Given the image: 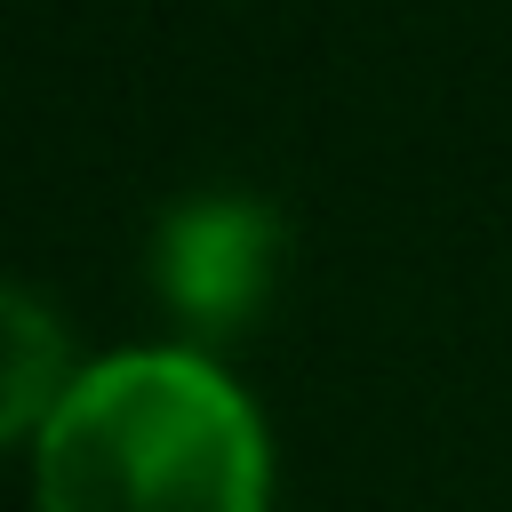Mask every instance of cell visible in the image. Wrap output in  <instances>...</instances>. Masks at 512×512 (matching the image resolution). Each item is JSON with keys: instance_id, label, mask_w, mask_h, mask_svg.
Here are the masks:
<instances>
[{"instance_id": "6da1fadb", "label": "cell", "mask_w": 512, "mask_h": 512, "mask_svg": "<svg viewBox=\"0 0 512 512\" xmlns=\"http://www.w3.org/2000/svg\"><path fill=\"white\" fill-rule=\"evenodd\" d=\"M40 512H264L256 408L200 352H120L40 424Z\"/></svg>"}, {"instance_id": "3957f363", "label": "cell", "mask_w": 512, "mask_h": 512, "mask_svg": "<svg viewBox=\"0 0 512 512\" xmlns=\"http://www.w3.org/2000/svg\"><path fill=\"white\" fill-rule=\"evenodd\" d=\"M64 392H72V376H64V328H56V312L32 304L24 288H0V440L48 424Z\"/></svg>"}, {"instance_id": "7a4b0ae2", "label": "cell", "mask_w": 512, "mask_h": 512, "mask_svg": "<svg viewBox=\"0 0 512 512\" xmlns=\"http://www.w3.org/2000/svg\"><path fill=\"white\" fill-rule=\"evenodd\" d=\"M160 280L184 320L232 328L256 312L272 280V224L256 208H184L160 240Z\"/></svg>"}]
</instances>
